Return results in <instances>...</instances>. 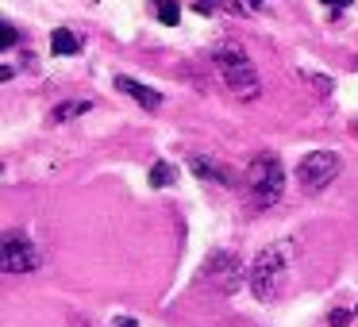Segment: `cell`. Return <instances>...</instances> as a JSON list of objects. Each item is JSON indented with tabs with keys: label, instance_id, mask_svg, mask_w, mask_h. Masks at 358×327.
<instances>
[{
	"label": "cell",
	"instance_id": "6da1fadb",
	"mask_svg": "<svg viewBox=\"0 0 358 327\" xmlns=\"http://www.w3.org/2000/svg\"><path fill=\"white\" fill-rule=\"evenodd\" d=\"M289 270H293V242H273V247H266L247 270L250 293H255L258 300H273V296L285 289Z\"/></svg>",
	"mask_w": 358,
	"mask_h": 327
},
{
	"label": "cell",
	"instance_id": "7a4b0ae2",
	"mask_svg": "<svg viewBox=\"0 0 358 327\" xmlns=\"http://www.w3.org/2000/svg\"><path fill=\"white\" fill-rule=\"evenodd\" d=\"M212 62H216L220 81L227 85L231 96H239V101H255V96L262 93V78H258L255 62L247 58L243 47H235V43H220V47L212 50Z\"/></svg>",
	"mask_w": 358,
	"mask_h": 327
},
{
	"label": "cell",
	"instance_id": "3957f363",
	"mask_svg": "<svg viewBox=\"0 0 358 327\" xmlns=\"http://www.w3.org/2000/svg\"><path fill=\"white\" fill-rule=\"evenodd\" d=\"M281 189H285V170H281L278 154H255L247 162V193L250 204L258 212L270 208V204L281 201Z\"/></svg>",
	"mask_w": 358,
	"mask_h": 327
},
{
	"label": "cell",
	"instance_id": "277c9868",
	"mask_svg": "<svg viewBox=\"0 0 358 327\" xmlns=\"http://www.w3.org/2000/svg\"><path fill=\"white\" fill-rule=\"evenodd\" d=\"M339 170H343L339 154H331V150H312V154L301 158V166H296V181H301L304 193H320V189H327L339 177Z\"/></svg>",
	"mask_w": 358,
	"mask_h": 327
},
{
	"label": "cell",
	"instance_id": "5b68a950",
	"mask_svg": "<svg viewBox=\"0 0 358 327\" xmlns=\"http://www.w3.org/2000/svg\"><path fill=\"white\" fill-rule=\"evenodd\" d=\"M0 266L4 273H31L39 270V247L24 231H4L0 239Z\"/></svg>",
	"mask_w": 358,
	"mask_h": 327
},
{
	"label": "cell",
	"instance_id": "8992f818",
	"mask_svg": "<svg viewBox=\"0 0 358 327\" xmlns=\"http://www.w3.org/2000/svg\"><path fill=\"white\" fill-rule=\"evenodd\" d=\"M201 277L208 281V285H216V293H235L239 281H243V266L231 250H220V254H212L208 262H204Z\"/></svg>",
	"mask_w": 358,
	"mask_h": 327
},
{
	"label": "cell",
	"instance_id": "52a82bcc",
	"mask_svg": "<svg viewBox=\"0 0 358 327\" xmlns=\"http://www.w3.org/2000/svg\"><path fill=\"white\" fill-rule=\"evenodd\" d=\"M116 89H120L124 96H131L135 104H143V108H158V104H162V93H155V89H147L143 81H135V78H124V73L116 78Z\"/></svg>",
	"mask_w": 358,
	"mask_h": 327
},
{
	"label": "cell",
	"instance_id": "ba28073f",
	"mask_svg": "<svg viewBox=\"0 0 358 327\" xmlns=\"http://www.w3.org/2000/svg\"><path fill=\"white\" fill-rule=\"evenodd\" d=\"M189 170H193L201 181H224V185L231 181V177L224 173V166L212 162V158H204V154H193V158H189Z\"/></svg>",
	"mask_w": 358,
	"mask_h": 327
},
{
	"label": "cell",
	"instance_id": "9c48e42d",
	"mask_svg": "<svg viewBox=\"0 0 358 327\" xmlns=\"http://www.w3.org/2000/svg\"><path fill=\"white\" fill-rule=\"evenodd\" d=\"M50 50H55V54H66V58H70V54H78V50H81V43H78V35H73V31L58 27V31L50 35Z\"/></svg>",
	"mask_w": 358,
	"mask_h": 327
},
{
	"label": "cell",
	"instance_id": "30bf717a",
	"mask_svg": "<svg viewBox=\"0 0 358 327\" xmlns=\"http://www.w3.org/2000/svg\"><path fill=\"white\" fill-rule=\"evenodd\" d=\"M81 112H93V104H89V101H70V104H58V108L50 112V124H62V119H73V116H81Z\"/></svg>",
	"mask_w": 358,
	"mask_h": 327
},
{
	"label": "cell",
	"instance_id": "8fae6325",
	"mask_svg": "<svg viewBox=\"0 0 358 327\" xmlns=\"http://www.w3.org/2000/svg\"><path fill=\"white\" fill-rule=\"evenodd\" d=\"M150 4L158 8V20H162L166 27H173L181 20V4H178V0H150Z\"/></svg>",
	"mask_w": 358,
	"mask_h": 327
},
{
	"label": "cell",
	"instance_id": "7c38bea8",
	"mask_svg": "<svg viewBox=\"0 0 358 327\" xmlns=\"http://www.w3.org/2000/svg\"><path fill=\"white\" fill-rule=\"evenodd\" d=\"M150 185H155V189L173 185V166L170 162H155V166H150Z\"/></svg>",
	"mask_w": 358,
	"mask_h": 327
},
{
	"label": "cell",
	"instance_id": "4fadbf2b",
	"mask_svg": "<svg viewBox=\"0 0 358 327\" xmlns=\"http://www.w3.org/2000/svg\"><path fill=\"white\" fill-rule=\"evenodd\" d=\"M16 43H20V35H16V27H12V24H4V31H0V47L8 50V47H16Z\"/></svg>",
	"mask_w": 358,
	"mask_h": 327
},
{
	"label": "cell",
	"instance_id": "5bb4252c",
	"mask_svg": "<svg viewBox=\"0 0 358 327\" xmlns=\"http://www.w3.org/2000/svg\"><path fill=\"white\" fill-rule=\"evenodd\" d=\"M327 324H331V327H347L350 324V312L347 308H335L331 316H327Z\"/></svg>",
	"mask_w": 358,
	"mask_h": 327
},
{
	"label": "cell",
	"instance_id": "9a60e30c",
	"mask_svg": "<svg viewBox=\"0 0 358 327\" xmlns=\"http://www.w3.org/2000/svg\"><path fill=\"white\" fill-rule=\"evenodd\" d=\"M258 4H266V0H239V12H255Z\"/></svg>",
	"mask_w": 358,
	"mask_h": 327
},
{
	"label": "cell",
	"instance_id": "2e32d148",
	"mask_svg": "<svg viewBox=\"0 0 358 327\" xmlns=\"http://www.w3.org/2000/svg\"><path fill=\"white\" fill-rule=\"evenodd\" d=\"M112 327H139V319H131V316H120Z\"/></svg>",
	"mask_w": 358,
	"mask_h": 327
},
{
	"label": "cell",
	"instance_id": "e0dca14e",
	"mask_svg": "<svg viewBox=\"0 0 358 327\" xmlns=\"http://www.w3.org/2000/svg\"><path fill=\"white\" fill-rule=\"evenodd\" d=\"M312 81H316V89H320V93H327V89H331V81H327V78H320V73H316Z\"/></svg>",
	"mask_w": 358,
	"mask_h": 327
},
{
	"label": "cell",
	"instance_id": "ac0fdd59",
	"mask_svg": "<svg viewBox=\"0 0 358 327\" xmlns=\"http://www.w3.org/2000/svg\"><path fill=\"white\" fill-rule=\"evenodd\" d=\"M324 4H331V8H347L350 0H324Z\"/></svg>",
	"mask_w": 358,
	"mask_h": 327
},
{
	"label": "cell",
	"instance_id": "d6986e66",
	"mask_svg": "<svg viewBox=\"0 0 358 327\" xmlns=\"http://www.w3.org/2000/svg\"><path fill=\"white\" fill-rule=\"evenodd\" d=\"M355 316H358V308H355Z\"/></svg>",
	"mask_w": 358,
	"mask_h": 327
}]
</instances>
